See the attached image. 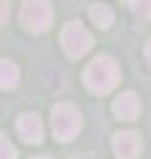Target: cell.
Masks as SVG:
<instances>
[{"instance_id":"obj_5","label":"cell","mask_w":151,"mask_h":159,"mask_svg":"<svg viewBox=\"0 0 151 159\" xmlns=\"http://www.w3.org/2000/svg\"><path fill=\"white\" fill-rule=\"evenodd\" d=\"M16 133H19V138H21L24 143H34V146L43 143V138H45L43 122H40V117H37V114H32V111H24L21 117H19Z\"/></svg>"},{"instance_id":"obj_3","label":"cell","mask_w":151,"mask_h":159,"mask_svg":"<svg viewBox=\"0 0 151 159\" xmlns=\"http://www.w3.org/2000/svg\"><path fill=\"white\" fill-rule=\"evenodd\" d=\"M61 48L69 58H82L93 48V34L85 29L82 21H66L61 29Z\"/></svg>"},{"instance_id":"obj_14","label":"cell","mask_w":151,"mask_h":159,"mask_svg":"<svg viewBox=\"0 0 151 159\" xmlns=\"http://www.w3.org/2000/svg\"><path fill=\"white\" fill-rule=\"evenodd\" d=\"M34 159H48V157H34Z\"/></svg>"},{"instance_id":"obj_4","label":"cell","mask_w":151,"mask_h":159,"mask_svg":"<svg viewBox=\"0 0 151 159\" xmlns=\"http://www.w3.org/2000/svg\"><path fill=\"white\" fill-rule=\"evenodd\" d=\"M19 19L29 32H45L53 24V6L50 0H24Z\"/></svg>"},{"instance_id":"obj_9","label":"cell","mask_w":151,"mask_h":159,"mask_svg":"<svg viewBox=\"0 0 151 159\" xmlns=\"http://www.w3.org/2000/svg\"><path fill=\"white\" fill-rule=\"evenodd\" d=\"M88 13H90V21L95 24V27H101V29H106V27H112V21H114V13H112V8L109 6H90L88 8Z\"/></svg>"},{"instance_id":"obj_11","label":"cell","mask_w":151,"mask_h":159,"mask_svg":"<svg viewBox=\"0 0 151 159\" xmlns=\"http://www.w3.org/2000/svg\"><path fill=\"white\" fill-rule=\"evenodd\" d=\"M130 8L140 19H151V0H130Z\"/></svg>"},{"instance_id":"obj_7","label":"cell","mask_w":151,"mask_h":159,"mask_svg":"<svg viewBox=\"0 0 151 159\" xmlns=\"http://www.w3.org/2000/svg\"><path fill=\"white\" fill-rule=\"evenodd\" d=\"M112 111L117 114V119H125V122L138 119V114H140V98H138V93H133V90L119 93V96L114 98V103H112Z\"/></svg>"},{"instance_id":"obj_13","label":"cell","mask_w":151,"mask_h":159,"mask_svg":"<svg viewBox=\"0 0 151 159\" xmlns=\"http://www.w3.org/2000/svg\"><path fill=\"white\" fill-rule=\"evenodd\" d=\"M146 58H149V64H151V40L146 43Z\"/></svg>"},{"instance_id":"obj_6","label":"cell","mask_w":151,"mask_h":159,"mask_svg":"<svg viewBox=\"0 0 151 159\" xmlns=\"http://www.w3.org/2000/svg\"><path fill=\"white\" fill-rule=\"evenodd\" d=\"M112 148H114V154H117L119 159H138L143 143H140V135H138V133L122 130V133H117V135H114Z\"/></svg>"},{"instance_id":"obj_2","label":"cell","mask_w":151,"mask_h":159,"mask_svg":"<svg viewBox=\"0 0 151 159\" xmlns=\"http://www.w3.org/2000/svg\"><path fill=\"white\" fill-rule=\"evenodd\" d=\"M50 127H53V135L58 141L66 143L77 138V133L82 130V114L74 103H56L50 111Z\"/></svg>"},{"instance_id":"obj_1","label":"cell","mask_w":151,"mask_h":159,"mask_svg":"<svg viewBox=\"0 0 151 159\" xmlns=\"http://www.w3.org/2000/svg\"><path fill=\"white\" fill-rule=\"evenodd\" d=\"M82 80H85V85H88V90L103 96V93H112L114 88H117V82L122 80V72H119V64L114 61V58L95 56L93 61L85 66Z\"/></svg>"},{"instance_id":"obj_8","label":"cell","mask_w":151,"mask_h":159,"mask_svg":"<svg viewBox=\"0 0 151 159\" xmlns=\"http://www.w3.org/2000/svg\"><path fill=\"white\" fill-rule=\"evenodd\" d=\"M16 85H19V66L13 61H8V58H3L0 61V88L3 90H11Z\"/></svg>"},{"instance_id":"obj_15","label":"cell","mask_w":151,"mask_h":159,"mask_svg":"<svg viewBox=\"0 0 151 159\" xmlns=\"http://www.w3.org/2000/svg\"><path fill=\"white\" fill-rule=\"evenodd\" d=\"M74 159H77V157H74Z\"/></svg>"},{"instance_id":"obj_10","label":"cell","mask_w":151,"mask_h":159,"mask_svg":"<svg viewBox=\"0 0 151 159\" xmlns=\"http://www.w3.org/2000/svg\"><path fill=\"white\" fill-rule=\"evenodd\" d=\"M0 159H19L13 143L8 141V135H3V133H0Z\"/></svg>"},{"instance_id":"obj_12","label":"cell","mask_w":151,"mask_h":159,"mask_svg":"<svg viewBox=\"0 0 151 159\" xmlns=\"http://www.w3.org/2000/svg\"><path fill=\"white\" fill-rule=\"evenodd\" d=\"M8 16H11V8H8L6 0H0V24H6V21H8Z\"/></svg>"}]
</instances>
